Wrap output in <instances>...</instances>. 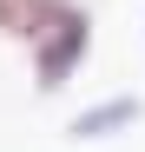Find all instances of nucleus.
Instances as JSON below:
<instances>
[{"label": "nucleus", "mask_w": 145, "mask_h": 152, "mask_svg": "<svg viewBox=\"0 0 145 152\" xmlns=\"http://www.w3.org/2000/svg\"><path fill=\"white\" fill-rule=\"evenodd\" d=\"M86 40H92V20L66 0V7L40 27V40H33V73H40V86H59L66 73L86 60Z\"/></svg>", "instance_id": "nucleus-1"}, {"label": "nucleus", "mask_w": 145, "mask_h": 152, "mask_svg": "<svg viewBox=\"0 0 145 152\" xmlns=\"http://www.w3.org/2000/svg\"><path fill=\"white\" fill-rule=\"evenodd\" d=\"M132 119H138V99H112V106H92V113L72 119V139H106V132H119Z\"/></svg>", "instance_id": "nucleus-3"}, {"label": "nucleus", "mask_w": 145, "mask_h": 152, "mask_svg": "<svg viewBox=\"0 0 145 152\" xmlns=\"http://www.w3.org/2000/svg\"><path fill=\"white\" fill-rule=\"evenodd\" d=\"M66 7V0H0V33L13 40H40V27Z\"/></svg>", "instance_id": "nucleus-2"}]
</instances>
